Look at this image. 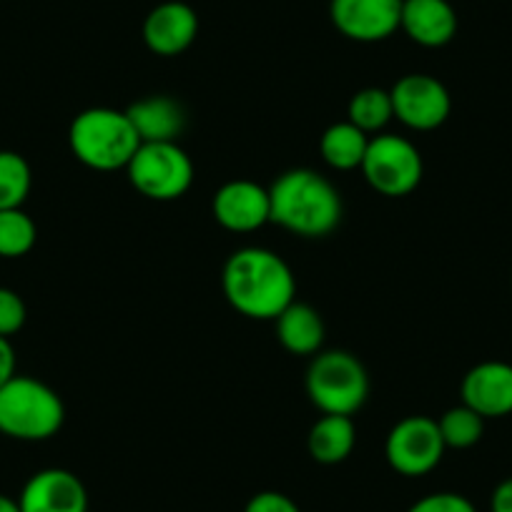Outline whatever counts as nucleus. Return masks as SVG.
Here are the masks:
<instances>
[{
	"label": "nucleus",
	"instance_id": "obj_1",
	"mask_svg": "<svg viewBox=\"0 0 512 512\" xmlns=\"http://www.w3.org/2000/svg\"><path fill=\"white\" fill-rule=\"evenodd\" d=\"M224 297L249 319H277L297 297V279L277 251L246 246L226 259L221 274Z\"/></svg>",
	"mask_w": 512,
	"mask_h": 512
},
{
	"label": "nucleus",
	"instance_id": "obj_2",
	"mask_svg": "<svg viewBox=\"0 0 512 512\" xmlns=\"http://www.w3.org/2000/svg\"><path fill=\"white\" fill-rule=\"evenodd\" d=\"M272 221L304 239H322L342 221L337 186L312 169H292L269 189Z\"/></svg>",
	"mask_w": 512,
	"mask_h": 512
},
{
	"label": "nucleus",
	"instance_id": "obj_3",
	"mask_svg": "<svg viewBox=\"0 0 512 512\" xmlns=\"http://www.w3.org/2000/svg\"><path fill=\"white\" fill-rule=\"evenodd\" d=\"M68 144L73 156L88 169L118 171L131 164L141 139L126 111L101 106L73 118Z\"/></svg>",
	"mask_w": 512,
	"mask_h": 512
},
{
	"label": "nucleus",
	"instance_id": "obj_4",
	"mask_svg": "<svg viewBox=\"0 0 512 512\" xmlns=\"http://www.w3.org/2000/svg\"><path fill=\"white\" fill-rule=\"evenodd\" d=\"M66 407L46 382L16 377L0 387V432L21 442L51 440L61 432Z\"/></svg>",
	"mask_w": 512,
	"mask_h": 512
},
{
	"label": "nucleus",
	"instance_id": "obj_5",
	"mask_svg": "<svg viewBox=\"0 0 512 512\" xmlns=\"http://www.w3.org/2000/svg\"><path fill=\"white\" fill-rule=\"evenodd\" d=\"M307 395L324 415L352 417L367 402V369L342 349L319 352L307 369Z\"/></svg>",
	"mask_w": 512,
	"mask_h": 512
},
{
	"label": "nucleus",
	"instance_id": "obj_6",
	"mask_svg": "<svg viewBox=\"0 0 512 512\" xmlns=\"http://www.w3.org/2000/svg\"><path fill=\"white\" fill-rule=\"evenodd\" d=\"M126 171L134 189L151 201H176L194 184V164L176 141L141 144Z\"/></svg>",
	"mask_w": 512,
	"mask_h": 512
},
{
	"label": "nucleus",
	"instance_id": "obj_7",
	"mask_svg": "<svg viewBox=\"0 0 512 512\" xmlns=\"http://www.w3.org/2000/svg\"><path fill=\"white\" fill-rule=\"evenodd\" d=\"M359 169L377 194L400 199L420 186L425 164H422L420 149L412 141L395 134H382L369 139L367 154Z\"/></svg>",
	"mask_w": 512,
	"mask_h": 512
},
{
	"label": "nucleus",
	"instance_id": "obj_8",
	"mask_svg": "<svg viewBox=\"0 0 512 512\" xmlns=\"http://www.w3.org/2000/svg\"><path fill=\"white\" fill-rule=\"evenodd\" d=\"M445 440L437 420L412 415L397 422L384 442V457L395 472L405 477H422L435 470L445 455Z\"/></svg>",
	"mask_w": 512,
	"mask_h": 512
},
{
	"label": "nucleus",
	"instance_id": "obj_9",
	"mask_svg": "<svg viewBox=\"0 0 512 512\" xmlns=\"http://www.w3.org/2000/svg\"><path fill=\"white\" fill-rule=\"evenodd\" d=\"M390 96L395 118L412 131H432L442 126L452 111V98L445 83L427 73L402 76Z\"/></svg>",
	"mask_w": 512,
	"mask_h": 512
},
{
	"label": "nucleus",
	"instance_id": "obj_10",
	"mask_svg": "<svg viewBox=\"0 0 512 512\" xmlns=\"http://www.w3.org/2000/svg\"><path fill=\"white\" fill-rule=\"evenodd\" d=\"M402 0H329V18L344 38L357 43L387 41L400 31Z\"/></svg>",
	"mask_w": 512,
	"mask_h": 512
},
{
	"label": "nucleus",
	"instance_id": "obj_11",
	"mask_svg": "<svg viewBox=\"0 0 512 512\" xmlns=\"http://www.w3.org/2000/svg\"><path fill=\"white\" fill-rule=\"evenodd\" d=\"M214 219L234 234H249L272 221L269 189L249 179H234L221 186L211 201Z\"/></svg>",
	"mask_w": 512,
	"mask_h": 512
},
{
	"label": "nucleus",
	"instance_id": "obj_12",
	"mask_svg": "<svg viewBox=\"0 0 512 512\" xmlns=\"http://www.w3.org/2000/svg\"><path fill=\"white\" fill-rule=\"evenodd\" d=\"M18 505L21 512H88V492L71 470L46 467L28 477Z\"/></svg>",
	"mask_w": 512,
	"mask_h": 512
},
{
	"label": "nucleus",
	"instance_id": "obj_13",
	"mask_svg": "<svg viewBox=\"0 0 512 512\" xmlns=\"http://www.w3.org/2000/svg\"><path fill=\"white\" fill-rule=\"evenodd\" d=\"M460 395L462 405L485 420L512 415V364L497 359L475 364L462 379Z\"/></svg>",
	"mask_w": 512,
	"mask_h": 512
},
{
	"label": "nucleus",
	"instance_id": "obj_14",
	"mask_svg": "<svg viewBox=\"0 0 512 512\" xmlns=\"http://www.w3.org/2000/svg\"><path fill=\"white\" fill-rule=\"evenodd\" d=\"M199 36V16L189 3L166 0L159 3L144 21V43L156 56H179L189 51Z\"/></svg>",
	"mask_w": 512,
	"mask_h": 512
},
{
	"label": "nucleus",
	"instance_id": "obj_15",
	"mask_svg": "<svg viewBox=\"0 0 512 512\" xmlns=\"http://www.w3.org/2000/svg\"><path fill=\"white\" fill-rule=\"evenodd\" d=\"M400 28L422 48H442L457 36V13L450 0H405Z\"/></svg>",
	"mask_w": 512,
	"mask_h": 512
},
{
	"label": "nucleus",
	"instance_id": "obj_16",
	"mask_svg": "<svg viewBox=\"0 0 512 512\" xmlns=\"http://www.w3.org/2000/svg\"><path fill=\"white\" fill-rule=\"evenodd\" d=\"M141 144H166L176 141L186 128V111L169 96H149L128 108Z\"/></svg>",
	"mask_w": 512,
	"mask_h": 512
},
{
	"label": "nucleus",
	"instance_id": "obj_17",
	"mask_svg": "<svg viewBox=\"0 0 512 512\" xmlns=\"http://www.w3.org/2000/svg\"><path fill=\"white\" fill-rule=\"evenodd\" d=\"M277 339L287 352L297 357L317 354L324 344V322L319 312L309 304L294 299L277 319Z\"/></svg>",
	"mask_w": 512,
	"mask_h": 512
},
{
	"label": "nucleus",
	"instance_id": "obj_18",
	"mask_svg": "<svg viewBox=\"0 0 512 512\" xmlns=\"http://www.w3.org/2000/svg\"><path fill=\"white\" fill-rule=\"evenodd\" d=\"M357 445V427L352 417L344 415H324L309 430L307 450L314 462L319 465H339L352 455Z\"/></svg>",
	"mask_w": 512,
	"mask_h": 512
},
{
	"label": "nucleus",
	"instance_id": "obj_19",
	"mask_svg": "<svg viewBox=\"0 0 512 512\" xmlns=\"http://www.w3.org/2000/svg\"><path fill=\"white\" fill-rule=\"evenodd\" d=\"M367 146L369 136L349 121L332 123L322 134V141H319L322 159L337 171L359 169L364 161V154H367Z\"/></svg>",
	"mask_w": 512,
	"mask_h": 512
},
{
	"label": "nucleus",
	"instance_id": "obj_20",
	"mask_svg": "<svg viewBox=\"0 0 512 512\" xmlns=\"http://www.w3.org/2000/svg\"><path fill=\"white\" fill-rule=\"evenodd\" d=\"M395 118L390 91L384 88H362L349 98L347 121L354 123L364 134H377Z\"/></svg>",
	"mask_w": 512,
	"mask_h": 512
},
{
	"label": "nucleus",
	"instance_id": "obj_21",
	"mask_svg": "<svg viewBox=\"0 0 512 512\" xmlns=\"http://www.w3.org/2000/svg\"><path fill=\"white\" fill-rule=\"evenodd\" d=\"M31 186V164L16 151H0V211L23 209Z\"/></svg>",
	"mask_w": 512,
	"mask_h": 512
},
{
	"label": "nucleus",
	"instance_id": "obj_22",
	"mask_svg": "<svg viewBox=\"0 0 512 512\" xmlns=\"http://www.w3.org/2000/svg\"><path fill=\"white\" fill-rule=\"evenodd\" d=\"M437 427L447 450H470L485 435V417L467 405H457L437 420Z\"/></svg>",
	"mask_w": 512,
	"mask_h": 512
},
{
	"label": "nucleus",
	"instance_id": "obj_23",
	"mask_svg": "<svg viewBox=\"0 0 512 512\" xmlns=\"http://www.w3.org/2000/svg\"><path fill=\"white\" fill-rule=\"evenodd\" d=\"M38 229L36 221L23 209L0 211V256L3 259H18L26 256L36 246Z\"/></svg>",
	"mask_w": 512,
	"mask_h": 512
},
{
	"label": "nucleus",
	"instance_id": "obj_24",
	"mask_svg": "<svg viewBox=\"0 0 512 512\" xmlns=\"http://www.w3.org/2000/svg\"><path fill=\"white\" fill-rule=\"evenodd\" d=\"M28 317L26 302L13 289L0 287V337H13L23 329Z\"/></svg>",
	"mask_w": 512,
	"mask_h": 512
},
{
	"label": "nucleus",
	"instance_id": "obj_25",
	"mask_svg": "<svg viewBox=\"0 0 512 512\" xmlns=\"http://www.w3.org/2000/svg\"><path fill=\"white\" fill-rule=\"evenodd\" d=\"M407 512H477V507L460 492H432L420 497Z\"/></svg>",
	"mask_w": 512,
	"mask_h": 512
},
{
	"label": "nucleus",
	"instance_id": "obj_26",
	"mask_svg": "<svg viewBox=\"0 0 512 512\" xmlns=\"http://www.w3.org/2000/svg\"><path fill=\"white\" fill-rule=\"evenodd\" d=\"M244 512H302V507L292 500L289 495L277 490L256 492L249 502H246Z\"/></svg>",
	"mask_w": 512,
	"mask_h": 512
},
{
	"label": "nucleus",
	"instance_id": "obj_27",
	"mask_svg": "<svg viewBox=\"0 0 512 512\" xmlns=\"http://www.w3.org/2000/svg\"><path fill=\"white\" fill-rule=\"evenodd\" d=\"M16 377V349L11 339L0 337V387Z\"/></svg>",
	"mask_w": 512,
	"mask_h": 512
},
{
	"label": "nucleus",
	"instance_id": "obj_28",
	"mask_svg": "<svg viewBox=\"0 0 512 512\" xmlns=\"http://www.w3.org/2000/svg\"><path fill=\"white\" fill-rule=\"evenodd\" d=\"M490 512H512V477L502 480L500 485L492 490Z\"/></svg>",
	"mask_w": 512,
	"mask_h": 512
},
{
	"label": "nucleus",
	"instance_id": "obj_29",
	"mask_svg": "<svg viewBox=\"0 0 512 512\" xmlns=\"http://www.w3.org/2000/svg\"><path fill=\"white\" fill-rule=\"evenodd\" d=\"M0 512H21V505H18V500H13V497L0 495Z\"/></svg>",
	"mask_w": 512,
	"mask_h": 512
},
{
	"label": "nucleus",
	"instance_id": "obj_30",
	"mask_svg": "<svg viewBox=\"0 0 512 512\" xmlns=\"http://www.w3.org/2000/svg\"><path fill=\"white\" fill-rule=\"evenodd\" d=\"M402 3H405V0H402Z\"/></svg>",
	"mask_w": 512,
	"mask_h": 512
}]
</instances>
